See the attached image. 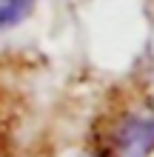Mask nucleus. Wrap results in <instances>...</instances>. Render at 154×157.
Here are the masks:
<instances>
[{
	"label": "nucleus",
	"mask_w": 154,
	"mask_h": 157,
	"mask_svg": "<svg viewBox=\"0 0 154 157\" xmlns=\"http://www.w3.org/2000/svg\"><path fill=\"white\" fill-rule=\"evenodd\" d=\"M94 157H151L154 114L140 109H111L92 126L88 137Z\"/></svg>",
	"instance_id": "nucleus-1"
},
{
	"label": "nucleus",
	"mask_w": 154,
	"mask_h": 157,
	"mask_svg": "<svg viewBox=\"0 0 154 157\" xmlns=\"http://www.w3.org/2000/svg\"><path fill=\"white\" fill-rule=\"evenodd\" d=\"M37 0H0V32H9L20 26L34 12Z\"/></svg>",
	"instance_id": "nucleus-2"
}]
</instances>
